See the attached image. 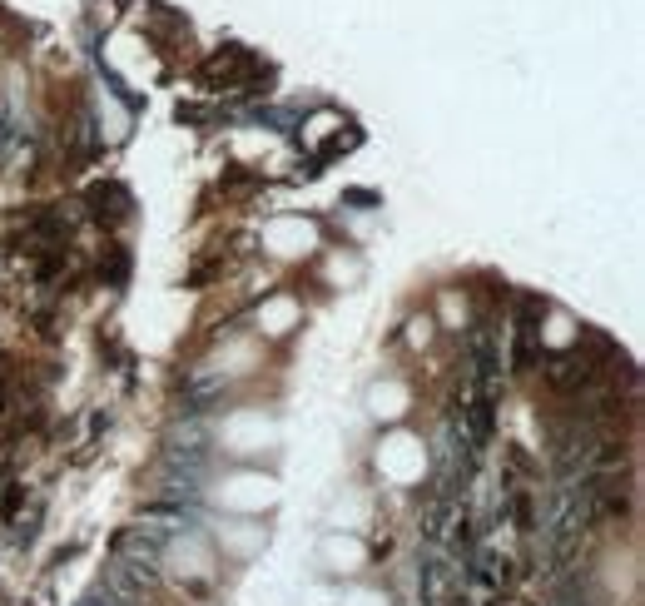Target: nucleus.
Wrapping results in <instances>:
<instances>
[{"mask_svg": "<svg viewBox=\"0 0 645 606\" xmlns=\"http://www.w3.org/2000/svg\"><path fill=\"white\" fill-rule=\"evenodd\" d=\"M338 606H387V597H378V592H353L348 602H338Z\"/></svg>", "mask_w": 645, "mask_h": 606, "instance_id": "obj_7", "label": "nucleus"}, {"mask_svg": "<svg viewBox=\"0 0 645 606\" xmlns=\"http://www.w3.org/2000/svg\"><path fill=\"white\" fill-rule=\"evenodd\" d=\"M402 403H407V398H402V388H378V393H373V408L387 413V418H397V413H402Z\"/></svg>", "mask_w": 645, "mask_h": 606, "instance_id": "obj_5", "label": "nucleus"}, {"mask_svg": "<svg viewBox=\"0 0 645 606\" xmlns=\"http://www.w3.org/2000/svg\"><path fill=\"white\" fill-rule=\"evenodd\" d=\"M169 562H174V572H184V577H204L214 562H209V552L199 547V542H179L174 552H169Z\"/></svg>", "mask_w": 645, "mask_h": 606, "instance_id": "obj_3", "label": "nucleus"}, {"mask_svg": "<svg viewBox=\"0 0 645 606\" xmlns=\"http://www.w3.org/2000/svg\"><path fill=\"white\" fill-rule=\"evenodd\" d=\"M278 492H273V482L268 477H239V482H229V492H224V502H234V507H268Z\"/></svg>", "mask_w": 645, "mask_h": 606, "instance_id": "obj_2", "label": "nucleus"}, {"mask_svg": "<svg viewBox=\"0 0 645 606\" xmlns=\"http://www.w3.org/2000/svg\"><path fill=\"white\" fill-rule=\"evenodd\" d=\"M318 557H323L328 572H358V567L368 562V547H363L358 537H328Z\"/></svg>", "mask_w": 645, "mask_h": 606, "instance_id": "obj_1", "label": "nucleus"}, {"mask_svg": "<svg viewBox=\"0 0 645 606\" xmlns=\"http://www.w3.org/2000/svg\"><path fill=\"white\" fill-rule=\"evenodd\" d=\"M224 542H229L234 552H254L263 537H258V532H224Z\"/></svg>", "mask_w": 645, "mask_h": 606, "instance_id": "obj_6", "label": "nucleus"}, {"mask_svg": "<svg viewBox=\"0 0 645 606\" xmlns=\"http://www.w3.org/2000/svg\"><path fill=\"white\" fill-rule=\"evenodd\" d=\"M308 239H313L308 224H273V229H268V244H273L278 254H288V244H308Z\"/></svg>", "mask_w": 645, "mask_h": 606, "instance_id": "obj_4", "label": "nucleus"}]
</instances>
